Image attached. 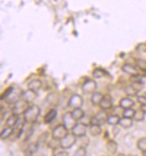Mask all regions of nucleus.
Wrapping results in <instances>:
<instances>
[{"label": "nucleus", "mask_w": 146, "mask_h": 156, "mask_svg": "<svg viewBox=\"0 0 146 156\" xmlns=\"http://www.w3.org/2000/svg\"><path fill=\"white\" fill-rule=\"evenodd\" d=\"M40 114V108L38 105H31L23 113V119L26 123H34Z\"/></svg>", "instance_id": "f257e3e1"}, {"label": "nucleus", "mask_w": 146, "mask_h": 156, "mask_svg": "<svg viewBox=\"0 0 146 156\" xmlns=\"http://www.w3.org/2000/svg\"><path fill=\"white\" fill-rule=\"evenodd\" d=\"M109 119V115L106 112V110H102L100 109L99 112H97L95 115H93L91 118V125H98V126H102L104 125L107 120Z\"/></svg>", "instance_id": "f03ea898"}, {"label": "nucleus", "mask_w": 146, "mask_h": 156, "mask_svg": "<svg viewBox=\"0 0 146 156\" xmlns=\"http://www.w3.org/2000/svg\"><path fill=\"white\" fill-rule=\"evenodd\" d=\"M68 134H69L68 128L64 124H59L57 126H55L54 129L52 130V133H51L52 138L58 141L62 140Z\"/></svg>", "instance_id": "7ed1b4c3"}, {"label": "nucleus", "mask_w": 146, "mask_h": 156, "mask_svg": "<svg viewBox=\"0 0 146 156\" xmlns=\"http://www.w3.org/2000/svg\"><path fill=\"white\" fill-rule=\"evenodd\" d=\"M97 87V82L94 79L88 78L83 82V83L82 85V91L86 94H92L96 92Z\"/></svg>", "instance_id": "20e7f679"}, {"label": "nucleus", "mask_w": 146, "mask_h": 156, "mask_svg": "<svg viewBox=\"0 0 146 156\" xmlns=\"http://www.w3.org/2000/svg\"><path fill=\"white\" fill-rule=\"evenodd\" d=\"M23 91L21 90V88L17 87V86H15L14 87V90L13 92L11 93V94L5 99V102L9 105H14L16 104L18 101H20L23 97Z\"/></svg>", "instance_id": "39448f33"}, {"label": "nucleus", "mask_w": 146, "mask_h": 156, "mask_svg": "<svg viewBox=\"0 0 146 156\" xmlns=\"http://www.w3.org/2000/svg\"><path fill=\"white\" fill-rule=\"evenodd\" d=\"M60 142V148L64 149V150H67L72 148L77 142V137L74 135V134H68L66 136H65L62 140L59 141Z\"/></svg>", "instance_id": "423d86ee"}, {"label": "nucleus", "mask_w": 146, "mask_h": 156, "mask_svg": "<svg viewBox=\"0 0 146 156\" xmlns=\"http://www.w3.org/2000/svg\"><path fill=\"white\" fill-rule=\"evenodd\" d=\"M83 105V99L80 94H74L69 98L68 102H67V107L70 109H77L82 108Z\"/></svg>", "instance_id": "0eeeda50"}, {"label": "nucleus", "mask_w": 146, "mask_h": 156, "mask_svg": "<svg viewBox=\"0 0 146 156\" xmlns=\"http://www.w3.org/2000/svg\"><path fill=\"white\" fill-rule=\"evenodd\" d=\"M28 102L25 101L23 99H21L20 101H18L16 104L13 105V109H12V111L14 114H16L18 116H20L21 114L23 115V113L26 111V109L29 108L28 106Z\"/></svg>", "instance_id": "6e6552de"}, {"label": "nucleus", "mask_w": 146, "mask_h": 156, "mask_svg": "<svg viewBox=\"0 0 146 156\" xmlns=\"http://www.w3.org/2000/svg\"><path fill=\"white\" fill-rule=\"evenodd\" d=\"M71 130H72V134H74L77 138H80V137L85 136L87 127H86L85 124L79 122V123H76L75 125L74 126V127Z\"/></svg>", "instance_id": "1a4fd4ad"}, {"label": "nucleus", "mask_w": 146, "mask_h": 156, "mask_svg": "<svg viewBox=\"0 0 146 156\" xmlns=\"http://www.w3.org/2000/svg\"><path fill=\"white\" fill-rule=\"evenodd\" d=\"M121 69L125 74L131 76H138V75H139V71H138L137 66H134L132 64H128V63L124 64L122 66Z\"/></svg>", "instance_id": "9d476101"}, {"label": "nucleus", "mask_w": 146, "mask_h": 156, "mask_svg": "<svg viewBox=\"0 0 146 156\" xmlns=\"http://www.w3.org/2000/svg\"><path fill=\"white\" fill-rule=\"evenodd\" d=\"M99 107L102 110H109L113 107V101H112V97L109 94H105L99 105Z\"/></svg>", "instance_id": "9b49d317"}, {"label": "nucleus", "mask_w": 146, "mask_h": 156, "mask_svg": "<svg viewBox=\"0 0 146 156\" xmlns=\"http://www.w3.org/2000/svg\"><path fill=\"white\" fill-rule=\"evenodd\" d=\"M77 123V121H75L72 115L71 112H66L65 115L63 116V124L68 128V129H72L74 127V126Z\"/></svg>", "instance_id": "f8f14e48"}, {"label": "nucleus", "mask_w": 146, "mask_h": 156, "mask_svg": "<svg viewBox=\"0 0 146 156\" xmlns=\"http://www.w3.org/2000/svg\"><path fill=\"white\" fill-rule=\"evenodd\" d=\"M27 87L28 89L38 93L42 88V82L40 79H33L28 83Z\"/></svg>", "instance_id": "ddd939ff"}, {"label": "nucleus", "mask_w": 146, "mask_h": 156, "mask_svg": "<svg viewBox=\"0 0 146 156\" xmlns=\"http://www.w3.org/2000/svg\"><path fill=\"white\" fill-rule=\"evenodd\" d=\"M37 96H38V93L37 92H34V91H32V90L28 89L27 91H24L23 93L22 99H23L25 101L30 103V102H33V101L37 98Z\"/></svg>", "instance_id": "4468645a"}, {"label": "nucleus", "mask_w": 146, "mask_h": 156, "mask_svg": "<svg viewBox=\"0 0 146 156\" xmlns=\"http://www.w3.org/2000/svg\"><path fill=\"white\" fill-rule=\"evenodd\" d=\"M134 105V101L130 97H124L119 101V107L122 109H131Z\"/></svg>", "instance_id": "2eb2a0df"}, {"label": "nucleus", "mask_w": 146, "mask_h": 156, "mask_svg": "<svg viewBox=\"0 0 146 156\" xmlns=\"http://www.w3.org/2000/svg\"><path fill=\"white\" fill-rule=\"evenodd\" d=\"M57 110L55 109H50L46 113V115L44 116V123L45 124H49V123H51L56 118H57Z\"/></svg>", "instance_id": "dca6fc26"}, {"label": "nucleus", "mask_w": 146, "mask_h": 156, "mask_svg": "<svg viewBox=\"0 0 146 156\" xmlns=\"http://www.w3.org/2000/svg\"><path fill=\"white\" fill-rule=\"evenodd\" d=\"M71 115L73 117V119L75 120V121H79L82 119L85 116V112L82 110V108H77V109H72L71 111Z\"/></svg>", "instance_id": "f3484780"}, {"label": "nucleus", "mask_w": 146, "mask_h": 156, "mask_svg": "<svg viewBox=\"0 0 146 156\" xmlns=\"http://www.w3.org/2000/svg\"><path fill=\"white\" fill-rule=\"evenodd\" d=\"M19 119H20V116H18L16 114L12 113V114L7 118V119L5 120V126H10V127H14V126L17 124Z\"/></svg>", "instance_id": "a211bd4d"}, {"label": "nucleus", "mask_w": 146, "mask_h": 156, "mask_svg": "<svg viewBox=\"0 0 146 156\" xmlns=\"http://www.w3.org/2000/svg\"><path fill=\"white\" fill-rule=\"evenodd\" d=\"M104 94L100 92H95L92 94V97H91V102L92 103V105L94 106H99L102 98H103Z\"/></svg>", "instance_id": "6ab92c4d"}, {"label": "nucleus", "mask_w": 146, "mask_h": 156, "mask_svg": "<svg viewBox=\"0 0 146 156\" xmlns=\"http://www.w3.org/2000/svg\"><path fill=\"white\" fill-rule=\"evenodd\" d=\"M58 101H59V97H58V94H56V93H51L49 94L47 98H46V101L48 102V104L51 105V106H55L58 103Z\"/></svg>", "instance_id": "aec40b11"}, {"label": "nucleus", "mask_w": 146, "mask_h": 156, "mask_svg": "<svg viewBox=\"0 0 146 156\" xmlns=\"http://www.w3.org/2000/svg\"><path fill=\"white\" fill-rule=\"evenodd\" d=\"M14 134V128L10 127V126H5L2 131H1V135H0V138L2 140L7 139L9 138L11 136H13Z\"/></svg>", "instance_id": "412c9836"}, {"label": "nucleus", "mask_w": 146, "mask_h": 156, "mask_svg": "<svg viewBox=\"0 0 146 156\" xmlns=\"http://www.w3.org/2000/svg\"><path fill=\"white\" fill-rule=\"evenodd\" d=\"M39 149V145L37 144V142L35 143H32L30 144H28V146L26 147V151H25V154L27 156H33L36 152L37 150Z\"/></svg>", "instance_id": "4be33fe9"}, {"label": "nucleus", "mask_w": 146, "mask_h": 156, "mask_svg": "<svg viewBox=\"0 0 146 156\" xmlns=\"http://www.w3.org/2000/svg\"><path fill=\"white\" fill-rule=\"evenodd\" d=\"M101 126H98V125H91L90 126V129H89V131H90V134H91V136H99L101 133H102V129H101V127H100Z\"/></svg>", "instance_id": "5701e85b"}, {"label": "nucleus", "mask_w": 146, "mask_h": 156, "mask_svg": "<svg viewBox=\"0 0 146 156\" xmlns=\"http://www.w3.org/2000/svg\"><path fill=\"white\" fill-rule=\"evenodd\" d=\"M118 125L120 126L121 127H123V128H129L133 126V119H129V118L123 117V118L120 119V121H119Z\"/></svg>", "instance_id": "b1692460"}, {"label": "nucleus", "mask_w": 146, "mask_h": 156, "mask_svg": "<svg viewBox=\"0 0 146 156\" xmlns=\"http://www.w3.org/2000/svg\"><path fill=\"white\" fill-rule=\"evenodd\" d=\"M107 150L109 154H115L117 150V144L114 140H109L107 143Z\"/></svg>", "instance_id": "393cba45"}, {"label": "nucleus", "mask_w": 146, "mask_h": 156, "mask_svg": "<svg viewBox=\"0 0 146 156\" xmlns=\"http://www.w3.org/2000/svg\"><path fill=\"white\" fill-rule=\"evenodd\" d=\"M120 117L118 115H111V116H109V119L107 120V123L110 126H116L119 124V121H120Z\"/></svg>", "instance_id": "a878e982"}, {"label": "nucleus", "mask_w": 146, "mask_h": 156, "mask_svg": "<svg viewBox=\"0 0 146 156\" xmlns=\"http://www.w3.org/2000/svg\"><path fill=\"white\" fill-rule=\"evenodd\" d=\"M107 75L106 71L101 69V68H95L93 71H92V76L93 78H99V79H101V78L105 77Z\"/></svg>", "instance_id": "bb28decb"}, {"label": "nucleus", "mask_w": 146, "mask_h": 156, "mask_svg": "<svg viewBox=\"0 0 146 156\" xmlns=\"http://www.w3.org/2000/svg\"><path fill=\"white\" fill-rule=\"evenodd\" d=\"M144 116H145V113L142 110V109H137V110H135L134 116L133 119H134L135 121L140 122V121H143V120L144 119Z\"/></svg>", "instance_id": "cd10ccee"}, {"label": "nucleus", "mask_w": 146, "mask_h": 156, "mask_svg": "<svg viewBox=\"0 0 146 156\" xmlns=\"http://www.w3.org/2000/svg\"><path fill=\"white\" fill-rule=\"evenodd\" d=\"M48 137H49V133H48V132H44L43 134H41V135L39 136L38 140L36 141L37 144H38V145H39V147L40 146V144H41V145H42L43 144H45V143L48 142Z\"/></svg>", "instance_id": "c85d7f7f"}, {"label": "nucleus", "mask_w": 146, "mask_h": 156, "mask_svg": "<svg viewBox=\"0 0 146 156\" xmlns=\"http://www.w3.org/2000/svg\"><path fill=\"white\" fill-rule=\"evenodd\" d=\"M135 66H137L138 69L142 70V71H146V60L139 58L135 60Z\"/></svg>", "instance_id": "c756f323"}, {"label": "nucleus", "mask_w": 146, "mask_h": 156, "mask_svg": "<svg viewBox=\"0 0 146 156\" xmlns=\"http://www.w3.org/2000/svg\"><path fill=\"white\" fill-rule=\"evenodd\" d=\"M137 148L143 153L146 152V137H143L137 142Z\"/></svg>", "instance_id": "7c9ffc66"}, {"label": "nucleus", "mask_w": 146, "mask_h": 156, "mask_svg": "<svg viewBox=\"0 0 146 156\" xmlns=\"http://www.w3.org/2000/svg\"><path fill=\"white\" fill-rule=\"evenodd\" d=\"M125 93H126L127 95H128V96H135L136 94H138V92L132 86V84L127 86L125 88Z\"/></svg>", "instance_id": "2f4dec72"}, {"label": "nucleus", "mask_w": 146, "mask_h": 156, "mask_svg": "<svg viewBox=\"0 0 146 156\" xmlns=\"http://www.w3.org/2000/svg\"><path fill=\"white\" fill-rule=\"evenodd\" d=\"M134 112H135V110H134L132 108H131V109H127L123 110L122 115H123V117H125V118L133 119V118H134Z\"/></svg>", "instance_id": "473e14b6"}, {"label": "nucleus", "mask_w": 146, "mask_h": 156, "mask_svg": "<svg viewBox=\"0 0 146 156\" xmlns=\"http://www.w3.org/2000/svg\"><path fill=\"white\" fill-rule=\"evenodd\" d=\"M14 87H15V86H13V85H12V86H9V87L2 94V95H1V100H2V101H5V99H6V98L11 94V93L13 92Z\"/></svg>", "instance_id": "72a5a7b5"}, {"label": "nucleus", "mask_w": 146, "mask_h": 156, "mask_svg": "<svg viewBox=\"0 0 146 156\" xmlns=\"http://www.w3.org/2000/svg\"><path fill=\"white\" fill-rule=\"evenodd\" d=\"M86 148L84 146H80L75 153L74 156H86Z\"/></svg>", "instance_id": "f704fd0d"}, {"label": "nucleus", "mask_w": 146, "mask_h": 156, "mask_svg": "<svg viewBox=\"0 0 146 156\" xmlns=\"http://www.w3.org/2000/svg\"><path fill=\"white\" fill-rule=\"evenodd\" d=\"M137 101L141 104V106L146 105V95H140L137 97Z\"/></svg>", "instance_id": "c9c22d12"}, {"label": "nucleus", "mask_w": 146, "mask_h": 156, "mask_svg": "<svg viewBox=\"0 0 146 156\" xmlns=\"http://www.w3.org/2000/svg\"><path fill=\"white\" fill-rule=\"evenodd\" d=\"M54 156H68V153L65 151V150H61V151H57L55 154H54Z\"/></svg>", "instance_id": "e433bc0d"}, {"label": "nucleus", "mask_w": 146, "mask_h": 156, "mask_svg": "<svg viewBox=\"0 0 146 156\" xmlns=\"http://www.w3.org/2000/svg\"><path fill=\"white\" fill-rule=\"evenodd\" d=\"M141 109H142V110L146 114V105H143V106H141Z\"/></svg>", "instance_id": "4c0bfd02"}, {"label": "nucleus", "mask_w": 146, "mask_h": 156, "mask_svg": "<svg viewBox=\"0 0 146 156\" xmlns=\"http://www.w3.org/2000/svg\"><path fill=\"white\" fill-rule=\"evenodd\" d=\"M143 156H146V152H144V153H143Z\"/></svg>", "instance_id": "58836bf2"}]
</instances>
